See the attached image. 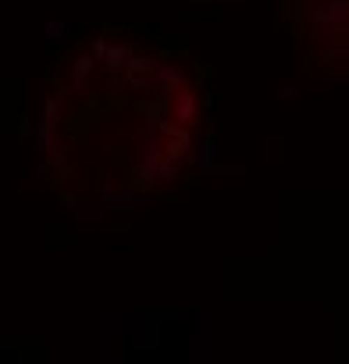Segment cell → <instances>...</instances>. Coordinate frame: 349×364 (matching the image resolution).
<instances>
[{"mask_svg":"<svg viewBox=\"0 0 349 364\" xmlns=\"http://www.w3.org/2000/svg\"><path fill=\"white\" fill-rule=\"evenodd\" d=\"M168 114L175 126L189 129V126H196L200 121V100H196V89L193 86H171V97H168Z\"/></svg>","mask_w":349,"mask_h":364,"instance_id":"obj_1","label":"cell"}]
</instances>
